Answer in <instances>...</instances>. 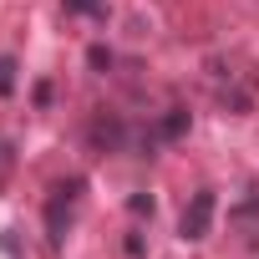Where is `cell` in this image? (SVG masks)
Listing matches in <instances>:
<instances>
[{
    "instance_id": "52a82bcc",
    "label": "cell",
    "mask_w": 259,
    "mask_h": 259,
    "mask_svg": "<svg viewBox=\"0 0 259 259\" xmlns=\"http://www.w3.org/2000/svg\"><path fill=\"white\" fill-rule=\"evenodd\" d=\"M127 208H133V213H148V219H153V198H143V193H133V198H127Z\"/></svg>"
},
{
    "instance_id": "3957f363",
    "label": "cell",
    "mask_w": 259,
    "mask_h": 259,
    "mask_svg": "<svg viewBox=\"0 0 259 259\" xmlns=\"http://www.w3.org/2000/svg\"><path fill=\"white\" fill-rule=\"evenodd\" d=\"M229 229H234L239 239L259 244V198H239V203L229 208Z\"/></svg>"
},
{
    "instance_id": "6da1fadb",
    "label": "cell",
    "mask_w": 259,
    "mask_h": 259,
    "mask_svg": "<svg viewBox=\"0 0 259 259\" xmlns=\"http://www.w3.org/2000/svg\"><path fill=\"white\" fill-rule=\"evenodd\" d=\"M81 178H66V183H56L51 188V198H46V239L51 244H61L66 239V224H71V213H76V203H81Z\"/></svg>"
},
{
    "instance_id": "7a4b0ae2",
    "label": "cell",
    "mask_w": 259,
    "mask_h": 259,
    "mask_svg": "<svg viewBox=\"0 0 259 259\" xmlns=\"http://www.w3.org/2000/svg\"><path fill=\"white\" fill-rule=\"evenodd\" d=\"M213 208H219V198H213V188H198V193L188 198V208H183V219H178V234H183L188 244H198V239H208V224H213Z\"/></svg>"
},
{
    "instance_id": "8992f818",
    "label": "cell",
    "mask_w": 259,
    "mask_h": 259,
    "mask_svg": "<svg viewBox=\"0 0 259 259\" xmlns=\"http://www.w3.org/2000/svg\"><path fill=\"white\" fill-rule=\"evenodd\" d=\"M16 92V56H0V97Z\"/></svg>"
},
{
    "instance_id": "5b68a950",
    "label": "cell",
    "mask_w": 259,
    "mask_h": 259,
    "mask_svg": "<svg viewBox=\"0 0 259 259\" xmlns=\"http://www.w3.org/2000/svg\"><path fill=\"white\" fill-rule=\"evenodd\" d=\"M66 16H107V0H61Z\"/></svg>"
},
{
    "instance_id": "277c9868",
    "label": "cell",
    "mask_w": 259,
    "mask_h": 259,
    "mask_svg": "<svg viewBox=\"0 0 259 259\" xmlns=\"http://www.w3.org/2000/svg\"><path fill=\"white\" fill-rule=\"evenodd\" d=\"M183 133H188V112H183V107H173V112L158 122V138H163V143H178Z\"/></svg>"
}]
</instances>
